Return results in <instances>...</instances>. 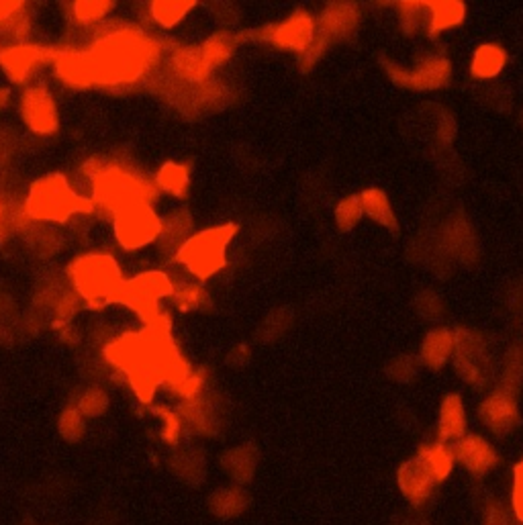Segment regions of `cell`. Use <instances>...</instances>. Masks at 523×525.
Wrapping results in <instances>:
<instances>
[{
    "label": "cell",
    "mask_w": 523,
    "mask_h": 525,
    "mask_svg": "<svg viewBox=\"0 0 523 525\" xmlns=\"http://www.w3.org/2000/svg\"><path fill=\"white\" fill-rule=\"evenodd\" d=\"M105 356L125 374L133 393L144 403H152L160 385L174 389L193 372L170 336L168 321L121 336L105 350Z\"/></svg>",
    "instance_id": "6da1fadb"
},
{
    "label": "cell",
    "mask_w": 523,
    "mask_h": 525,
    "mask_svg": "<svg viewBox=\"0 0 523 525\" xmlns=\"http://www.w3.org/2000/svg\"><path fill=\"white\" fill-rule=\"evenodd\" d=\"M92 84L129 86L156 64L160 45L133 27H115L97 37L92 50L86 52Z\"/></svg>",
    "instance_id": "7a4b0ae2"
},
{
    "label": "cell",
    "mask_w": 523,
    "mask_h": 525,
    "mask_svg": "<svg viewBox=\"0 0 523 525\" xmlns=\"http://www.w3.org/2000/svg\"><path fill=\"white\" fill-rule=\"evenodd\" d=\"M25 217L41 223H66L74 215L94 211V201L78 195L64 174H47L35 180L25 199Z\"/></svg>",
    "instance_id": "3957f363"
},
{
    "label": "cell",
    "mask_w": 523,
    "mask_h": 525,
    "mask_svg": "<svg viewBox=\"0 0 523 525\" xmlns=\"http://www.w3.org/2000/svg\"><path fill=\"white\" fill-rule=\"evenodd\" d=\"M68 274L74 293L90 307L117 303L125 284L119 262L105 252L82 254L70 264Z\"/></svg>",
    "instance_id": "277c9868"
},
{
    "label": "cell",
    "mask_w": 523,
    "mask_h": 525,
    "mask_svg": "<svg viewBox=\"0 0 523 525\" xmlns=\"http://www.w3.org/2000/svg\"><path fill=\"white\" fill-rule=\"evenodd\" d=\"M235 235H237V225L233 223H223L193 233L176 252L174 262L180 264L199 282H205L217 276L227 266L229 246Z\"/></svg>",
    "instance_id": "5b68a950"
},
{
    "label": "cell",
    "mask_w": 523,
    "mask_h": 525,
    "mask_svg": "<svg viewBox=\"0 0 523 525\" xmlns=\"http://www.w3.org/2000/svg\"><path fill=\"white\" fill-rule=\"evenodd\" d=\"M92 197L107 211L117 213L133 203H152L158 197V188L156 182L137 172L109 164L105 172L92 180Z\"/></svg>",
    "instance_id": "8992f818"
},
{
    "label": "cell",
    "mask_w": 523,
    "mask_h": 525,
    "mask_svg": "<svg viewBox=\"0 0 523 525\" xmlns=\"http://www.w3.org/2000/svg\"><path fill=\"white\" fill-rule=\"evenodd\" d=\"M176 291L174 280L162 270L141 272L131 280H125L117 303L127 305L148 325L166 323L168 319L160 311V301L172 297Z\"/></svg>",
    "instance_id": "52a82bcc"
},
{
    "label": "cell",
    "mask_w": 523,
    "mask_h": 525,
    "mask_svg": "<svg viewBox=\"0 0 523 525\" xmlns=\"http://www.w3.org/2000/svg\"><path fill=\"white\" fill-rule=\"evenodd\" d=\"M113 233L125 252L146 250L160 240L162 217L152 203H133L113 213Z\"/></svg>",
    "instance_id": "ba28073f"
},
{
    "label": "cell",
    "mask_w": 523,
    "mask_h": 525,
    "mask_svg": "<svg viewBox=\"0 0 523 525\" xmlns=\"http://www.w3.org/2000/svg\"><path fill=\"white\" fill-rule=\"evenodd\" d=\"M250 41L274 45L276 50L301 56L317 37V19L309 11H295L284 21L250 31Z\"/></svg>",
    "instance_id": "9c48e42d"
},
{
    "label": "cell",
    "mask_w": 523,
    "mask_h": 525,
    "mask_svg": "<svg viewBox=\"0 0 523 525\" xmlns=\"http://www.w3.org/2000/svg\"><path fill=\"white\" fill-rule=\"evenodd\" d=\"M385 72L401 88L438 90L450 82L452 64L444 56H425L411 68L399 66L395 62H387Z\"/></svg>",
    "instance_id": "30bf717a"
},
{
    "label": "cell",
    "mask_w": 523,
    "mask_h": 525,
    "mask_svg": "<svg viewBox=\"0 0 523 525\" xmlns=\"http://www.w3.org/2000/svg\"><path fill=\"white\" fill-rule=\"evenodd\" d=\"M21 119L35 135H52L58 131L60 113L54 94L41 84H31L21 94Z\"/></svg>",
    "instance_id": "8fae6325"
},
{
    "label": "cell",
    "mask_w": 523,
    "mask_h": 525,
    "mask_svg": "<svg viewBox=\"0 0 523 525\" xmlns=\"http://www.w3.org/2000/svg\"><path fill=\"white\" fill-rule=\"evenodd\" d=\"M56 56L58 52L50 50V47L15 43L5 47L3 54H0V68H3V72L13 84H25L37 68H41L47 62H54Z\"/></svg>",
    "instance_id": "7c38bea8"
},
{
    "label": "cell",
    "mask_w": 523,
    "mask_h": 525,
    "mask_svg": "<svg viewBox=\"0 0 523 525\" xmlns=\"http://www.w3.org/2000/svg\"><path fill=\"white\" fill-rule=\"evenodd\" d=\"M454 364L460 378L468 385H483L487 376V350L481 336L472 331L454 333Z\"/></svg>",
    "instance_id": "4fadbf2b"
},
{
    "label": "cell",
    "mask_w": 523,
    "mask_h": 525,
    "mask_svg": "<svg viewBox=\"0 0 523 525\" xmlns=\"http://www.w3.org/2000/svg\"><path fill=\"white\" fill-rule=\"evenodd\" d=\"M479 417L489 432H493L495 436H507L509 432H513L519 421V407L515 401V393L497 389L481 403Z\"/></svg>",
    "instance_id": "5bb4252c"
},
{
    "label": "cell",
    "mask_w": 523,
    "mask_h": 525,
    "mask_svg": "<svg viewBox=\"0 0 523 525\" xmlns=\"http://www.w3.org/2000/svg\"><path fill=\"white\" fill-rule=\"evenodd\" d=\"M452 450L456 462L462 464L472 476H477V479H483V476H487L499 464V454L495 452V448L477 434L460 438L452 446Z\"/></svg>",
    "instance_id": "9a60e30c"
},
{
    "label": "cell",
    "mask_w": 523,
    "mask_h": 525,
    "mask_svg": "<svg viewBox=\"0 0 523 525\" xmlns=\"http://www.w3.org/2000/svg\"><path fill=\"white\" fill-rule=\"evenodd\" d=\"M397 483H399L403 497L415 507H421L427 499L434 495V491L438 487V483L434 481V476L427 472V468L423 466V462L419 460L417 454L413 458H409L399 468Z\"/></svg>",
    "instance_id": "2e32d148"
},
{
    "label": "cell",
    "mask_w": 523,
    "mask_h": 525,
    "mask_svg": "<svg viewBox=\"0 0 523 525\" xmlns=\"http://www.w3.org/2000/svg\"><path fill=\"white\" fill-rule=\"evenodd\" d=\"M360 23V13L350 3H336L323 9L321 17L317 19V35L334 43L336 39L350 37Z\"/></svg>",
    "instance_id": "e0dca14e"
},
{
    "label": "cell",
    "mask_w": 523,
    "mask_h": 525,
    "mask_svg": "<svg viewBox=\"0 0 523 525\" xmlns=\"http://www.w3.org/2000/svg\"><path fill=\"white\" fill-rule=\"evenodd\" d=\"M466 19V5L460 0H438L425 3V31L432 39L440 33L462 25Z\"/></svg>",
    "instance_id": "ac0fdd59"
},
{
    "label": "cell",
    "mask_w": 523,
    "mask_h": 525,
    "mask_svg": "<svg viewBox=\"0 0 523 525\" xmlns=\"http://www.w3.org/2000/svg\"><path fill=\"white\" fill-rule=\"evenodd\" d=\"M466 409L460 395H448L442 401L438 417V442L450 444L466 436Z\"/></svg>",
    "instance_id": "d6986e66"
},
{
    "label": "cell",
    "mask_w": 523,
    "mask_h": 525,
    "mask_svg": "<svg viewBox=\"0 0 523 525\" xmlns=\"http://www.w3.org/2000/svg\"><path fill=\"white\" fill-rule=\"evenodd\" d=\"M58 78L72 88H88L92 84L90 64L86 52H62L54 58Z\"/></svg>",
    "instance_id": "ffe728a7"
},
{
    "label": "cell",
    "mask_w": 523,
    "mask_h": 525,
    "mask_svg": "<svg viewBox=\"0 0 523 525\" xmlns=\"http://www.w3.org/2000/svg\"><path fill=\"white\" fill-rule=\"evenodd\" d=\"M507 66V52L497 43H483L472 54L470 74L477 80H493Z\"/></svg>",
    "instance_id": "44dd1931"
},
{
    "label": "cell",
    "mask_w": 523,
    "mask_h": 525,
    "mask_svg": "<svg viewBox=\"0 0 523 525\" xmlns=\"http://www.w3.org/2000/svg\"><path fill=\"white\" fill-rule=\"evenodd\" d=\"M454 356V333L450 329H432L421 344V362L440 370Z\"/></svg>",
    "instance_id": "7402d4cb"
},
{
    "label": "cell",
    "mask_w": 523,
    "mask_h": 525,
    "mask_svg": "<svg viewBox=\"0 0 523 525\" xmlns=\"http://www.w3.org/2000/svg\"><path fill=\"white\" fill-rule=\"evenodd\" d=\"M190 235H193V219H190L188 211L178 209L166 219H162V233L158 242L162 246V252L176 256V252Z\"/></svg>",
    "instance_id": "603a6c76"
},
{
    "label": "cell",
    "mask_w": 523,
    "mask_h": 525,
    "mask_svg": "<svg viewBox=\"0 0 523 525\" xmlns=\"http://www.w3.org/2000/svg\"><path fill=\"white\" fill-rule=\"evenodd\" d=\"M358 197H360L362 213L370 221H374L376 225L385 227V229H397V215H395L393 203H391V199H389V195L385 193V190L368 188Z\"/></svg>",
    "instance_id": "cb8c5ba5"
},
{
    "label": "cell",
    "mask_w": 523,
    "mask_h": 525,
    "mask_svg": "<svg viewBox=\"0 0 523 525\" xmlns=\"http://www.w3.org/2000/svg\"><path fill=\"white\" fill-rule=\"evenodd\" d=\"M419 460L423 462V466L427 468V472H430L434 476V481L440 485L444 483L448 476L452 474L454 470V464H456V458H454V450L450 444H444V442H434V444H425L419 452H417Z\"/></svg>",
    "instance_id": "d4e9b609"
},
{
    "label": "cell",
    "mask_w": 523,
    "mask_h": 525,
    "mask_svg": "<svg viewBox=\"0 0 523 525\" xmlns=\"http://www.w3.org/2000/svg\"><path fill=\"white\" fill-rule=\"evenodd\" d=\"M172 68L186 82H203L211 74L201 47H182L172 56Z\"/></svg>",
    "instance_id": "484cf974"
},
{
    "label": "cell",
    "mask_w": 523,
    "mask_h": 525,
    "mask_svg": "<svg viewBox=\"0 0 523 525\" xmlns=\"http://www.w3.org/2000/svg\"><path fill=\"white\" fill-rule=\"evenodd\" d=\"M195 7L197 3L193 0H154L148 7V15L158 27L172 29L180 25Z\"/></svg>",
    "instance_id": "4316f807"
},
{
    "label": "cell",
    "mask_w": 523,
    "mask_h": 525,
    "mask_svg": "<svg viewBox=\"0 0 523 525\" xmlns=\"http://www.w3.org/2000/svg\"><path fill=\"white\" fill-rule=\"evenodd\" d=\"M29 31L27 5L19 0H0V35L9 39H25Z\"/></svg>",
    "instance_id": "83f0119b"
},
{
    "label": "cell",
    "mask_w": 523,
    "mask_h": 525,
    "mask_svg": "<svg viewBox=\"0 0 523 525\" xmlns=\"http://www.w3.org/2000/svg\"><path fill=\"white\" fill-rule=\"evenodd\" d=\"M156 188L164 193L182 199L190 188V168L182 162H166L156 174Z\"/></svg>",
    "instance_id": "f1b7e54d"
},
{
    "label": "cell",
    "mask_w": 523,
    "mask_h": 525,
    "mask_svg": "<svg viewBox=\"0 0 523 525\" xmlns=\"http://www.w3.org/2000/svg\"><path fill=\"white\" fill-rule=\"evenodd\" d=\"M211 511L219 517H235V515H240L246 505H248V497L242 489H237V487H225V489H219L211 495Z\"/></svg>",
    "instance_id": "f546056e"
},
{
    "label": "cell",
    "mask_w": 523,
    "mask_h": 525,
    "mask_svg": "<svg viewBox=\"0 0 523 525\" xmlns=\"http://www.w3.org/2000/svg\"><path fill=\"white\" fill-rule=\"evenodd\" d=\"M237 35H231V33H217L213 37H209L203 45H201V52L205 56V62L209 64V68H217V66H223L233 50H235V45H237Z\"/></svg>",
    "instance_id": "4dcf8cb0"
},
{
    "label": "cell",
    "mask_w": 523,
    "mask_h": 525,
    "mask_svg": "<svg viewBox=\"0 0 523 525\" xmlns=\"http://www.w3.org/2000/svg\"><path fill=\"white\" fill-rule=\"evenodd\" d=\"M256 452L252 448H235L225 454L223 466L235 481L246 483L254 476L256 470Z\"/></svg>",
    "instance_id": "1f68e13d"
},
{
    "label": "cell",
    "mask_w": 523,
    "mask_h": 525,
    "mask_svg": "<svg viewBox=\"0 0 523 525\" xmlns=\"http://www.w3.org/2000/svg\"><path fill=\"white\" fill-rule=\"evenodd\" d=\"M113 9L115 3L111 0H78L72 5V17L80 25H94L101 23Z\"/></svg>",
    "instance_id": "d6a6232c"
},
{
    "label": "cell",
    "mask_w": 523,
    "mask_h": 525,
    "mask_svg": "<svg viewBox=\"0 0 523 525\" xmlns=\"http://www.w3.org/2000/svg\"><path fill=\"white\" fill-rule=\"evenodd\" d=\"M74 407L82 413L84 419L101 417L109 409V395L99 387H90V389L80 393Z\"/></svg>",
    "instance_id": "836d02e7"
},
{
    "label": "cell",
    "mask_w": 523,
    "mask_h": 525,
    "mask_svg": "<svg viewBox=\"0 0 523 525\" xmlns=\"http://www.w3.org/2000/svg\"><path fill=\"white\" fill-rule=\"evenodd\" d=\"M174 303L180 311H199L205 307L209 295L207 291L203 289L201 284L197 282H188V284H182L180 289L174 291Z\"/></svg>",
    "instance_id": "e575fe53"
},
{
    "label": "cell",
    "mask_w": 523,
    "mask_h": 525,
    "mask_svg": "<svg viewBox=\"0 0 523 525\" xmlns=\"http://www.w3.org/2000/svg\"><path fill=\"white\" fill-rule=\"evenodd\" d=\"M58 432L66 442H80L86 434V419L76 407H68L58 419Z\"/></svg>",
    "instance_id": "d590c367"
},
{
    "label": "cell",
    "mask_w": 523,
    "mask_h": 525,
    "mask_svg": "<svg viewBox=\"0 0 523 525\" xmlns=\"http://www.w3.org/2000/svg\"><path fill=\"white\" fill-rule=\"evenodd\" d=\"M362 217H364V213H362L360 197H346L336 207V223L342 231L354 229Z\"/></svg>",
    "instance_id": "8d00e7d4"
},
{
    "label": "cell",
    "mask_w": 523,
    "mask_h": 525,
    "mask_svg": "<svg viewBox=\"0 0 523 525\" xmlns=\"http://www.w3.org/2000/svg\"><path fill=\"white\" fill-rule=\"evenodd\" d=\"M401 27L405 33H415L425 27V3H401Z\"/></svg>",
    "instance_id": "74e56055"
},
{
    "label": "cell",
    "mask_w": 523,
    "mask_h": 525,
    "mask_svg": "<svg viewBox=\"0 0 523 525\" xmlns=\"http://www.w3.org/2000/svg\"><path fill=\"white\" fill-rule=\"evenodd\" d=\"M156 415L162 419V440L166 444H178L180 440V434H182V419L178 413L170 411V409H164V407H158L156 409Z\"/></svg>",
    "instance_id": "f35d334b"
},
{
    "label": "cell",
    "mask_w": 523,
    "mask_h": 525,
    "mask_svg": "<svg viewBox=\"0 0 523 525\" xmlns=\"http://www.w3.org/2000/svg\"><path fill=\"white\" fill-rule=\"evenodd\" d=\"M511 505H513L515 517L523 523V460L519 462V466L515 468V474H513V497H511Z\"/></svg>",
    "instance_id": "ab89813d"
},
{
    "label": "cell",
    "mask_w": 523,
    "mask_h": 525,
    "mask_svg": "<svg viewBox=\"0 0 523 525\" xmlns=\"http://www.w3.org/2000/svg\"><path fill=\"white\" fill-rule=\"evenodd\" d=\"M7 103H9V90L0 88V109L7 107Z\"/></svg>",
    "instance_id": "60d3db41"
},
{
    "label": "cell",
    "mask_w": 523,
    "mask_h": 525,
    "mask_svg": "<svg viewBox=\"0 0 523 525\" xmlns=\"http://www.w3.org/2000/svg\"><path fill=\"white\" fill-rule=\"evenodd\" d=\"M3 223H5V207L0 203V231H3Z\"/></svg>",
    "instance_id": "b9f144b4"
}]
</instances>
